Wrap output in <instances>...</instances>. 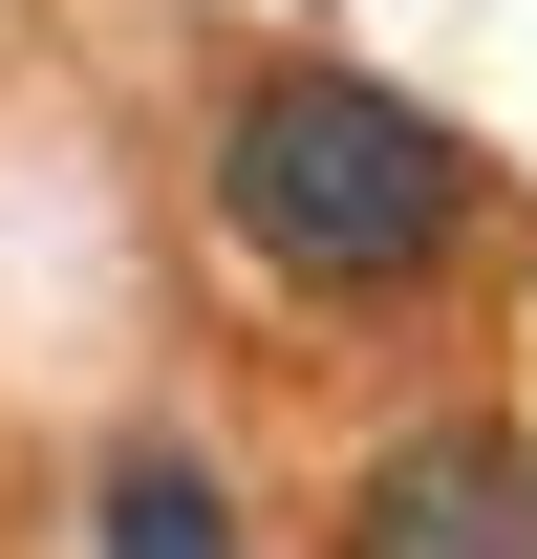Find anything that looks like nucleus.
<instances>
[{
  "label": "nucleus",
  "instance_id": "2",
  "mask_svg": "<svg viewBox=\"0 0 537 559\" xmlns=\"http://www.w3.org/2000/svg\"><path fill=\"white\" fill-rule=\"evenodd\" d=\"M344 559H537V452L516 430H408L344 516Z\"/></svg>",
  "mask_w": 537,
  "mask_h": 559
},
{
  "label": "nucleus",
  "instance_id": "1",
  "mask_svg": "<svg viewBox=\"0 0 537 559\" xmlns=\"http://www.w3.org/2000/svg\"><path fill=\"white\" fill-rule=\"evenodd\" d=\"M215 215L259 237L279 280H430L473 237V151L408 108V86H366V66H259L237 108H215Z\"/></svg>",
  "mask_w": 537,
  "mask_h": 559
},
{
  "label": "nucleus",
  "instance_id": "3",
  "mask_svg": "<svg viewBox=\"0 0 537 559\" xmlns=\"http://www.w3.org/2000/svg\"><path fill=\"white\" fill-rule=\"evenodd\" d=\"M108 559H237V516H215L194 452H130V474H108Z\"/></svg>",
  "mask_w": 537,
  "mask_h": 559
}]
</instances>
